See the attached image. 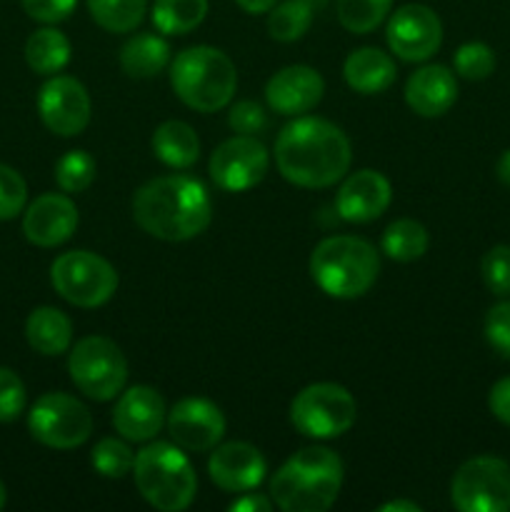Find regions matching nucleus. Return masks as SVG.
Returning a JSON list of instances; mask_svg holds the SVG:
<instances>
[{
    "label": "nucleus",
    "mask_w": 510,
    "mask_h": 512,
    "mask_svg": "<svg viewBox=\"0 0 510 512\" xmlns=\"http://www.w3.org/2000/svg\"><path fill=\"white\" fill-rule=\"evenodd\" d=\"M350 160L348 135L325 118L298 115L275 138V165L298 188H330L345 178Z\"/></svg>",
    "instance_id": "f257e3e1"
},
{
    "label": "nucleus",
    "mask_w": 510,
    "mask_h": 512,
    "mask_svg": "<svg viewBox=\"0 0 510 512\" xmlns=\"http://www.w3.org/2000/svg\"><path fill=\"white\" fill-rule=\"evenodd\" d=\"M133 218L153 238L183 243L208 230L213 200L198 178L160 175L135 193Z\"/></svg>",
    "instance_id": "f03ea898"
},
{
    "label": "nucleus",
    "mask_w": 510,
    "mask_h": 512,
    "mask_svg": "<svg viewBox=\"0 0 510 512\" xmlns=\"http://www.w3.org/2000/svg\"><path fill=\"white\" fill-rule=\"evenodd\" d=\"M343 488V460L310 445L290 455L270 480V500L285 512H325Z\"/></svg>",
    "instance_id": "7ed1b4c3"
},
{
    "label": "nucleus",
    "mask_w": 510,
    "mask_h": 512,
    "mask_svg": "<svg viewBox=\"0 0 510 512\" xmlns=\"http://www.w3.org/2000/svg\"><path fill=\"white\" fill-rule=\"evenodd\" d=\"M310 278L330 298L353 300L368 293L380 273V255L355 235H333L310 253Z\"/></svg>",
    "instance_id": "20e7f679"
},
{
    "label": "nucleus",
    "mask_w": 510,
    "mask_h": 512,
    "mask_svg": "<svg viewBox=\"0 0 510 512\" xmlns=\"http://www.w3.org/2000/svg\"><path fill=\"white\" fill-rule=\"evenodd\" d=\"M170 85L188 108L198 113H215L233 100L238 70L223 50L193 45L175 55L170 65Z\"/></svg>",
    "instance_id": "39448f33"
},
{
    "label": "nucleus",
    "mask_w": 510,
    "mask_h": 512,
    "mask_svg": "<svg viewBox=\"0 0 510 512\" xmlns=\"http://www.w3.org/2000/svg\"><path fill=\"white\" fill-rule=\"evenodd\" d=\"M135 488L148 505L163 512L190 508L198 493V475L180 445L150 443L135 455Z\"/></svg>",
    "instance_id": "423d86ee"
},
{
    "label": "nucleus",
    "mask_w": 510,
    "mask_h": 512,
    "mask_svg": "<svg viewBox=\"0 0 510 512\" xmlns=\"http://www.w3.org/2000/svg\"><path fill=\"white\" fill-rule=\"evenodd\" d=\"M68 373L80 393L98 403H108L123 393L128 383V360L110 338L88 335L70 350Z\"/></svg>",
    "instance_id": "0eeeda50"
},
{
    "label": "nucleus",
    "mask_w": 510,
    "mask_h": 512,
    "mask_svg": "<svg viewBox=\"0 0 510 512\" xmlns=\"http://www.w3.org/2000/svg\"><path fill=\"white\" fill-rule=\"evenodd\" d=\"M55 293L75 308H100L118 290V273L103 255L90 250H70L50 265Z\"/></svg>",
    "instance_id": "6e6552de"
},
{
    "label": "nucleus",
    "mask_w": 510,
    "mask_h": 512,
    "mask_svg": "<svg viewBox=\"0 0 510 512\" xmlns=\"http://www.w3.org/2000/svg\"><path fill=\"white\" fill-rule=\"evenodd\" d=\"M358 418L355 398L338 383H313L290 403V423L305 438L330 440L348 433Z\"/></svg>",
    "instance_id": "1a4fd4ad"
},
{
    "label": "nucleus",
    "mask_w": 510,
    "mask_h": 512,
    "mask_svg": "<svg viewBox=\"0 0 510 512\" xmlns=\"http://www.w3.org/2000/svg\"><path fill=\"white\" fill-rule=\"evenodd\" d=\"M450 500L460 512H508L510 465L495 455L465 460L453 475Z\"/></svg>",
    "instance_id": "9d476101"
},
{
    "label": "nucleus",
    "mask_w": 510,
    "mask_h": 512,
    "mask_svg": "<svg viewBox=\"0 0 510 512\" xmlns=\"http://www.w3.org/2000/svg\"><path fill=\"white\" fill-rule=\"evenodd\" d=\"M28 430L45 448L73 450L93 433V415L73 395L45 393L30 408Z\"/></svg>",
    "instance_id": "9b49d317"
},
{
    "label": "nucleus",
    "mask_w": 510,
    "mask_h": 512,
    "mask_svg": "<svg viewBox=\"0 0 510 512\" xmlns=\"http://www.w3.org/2000/svg\"><path fill=\"white\" fill-rule=\"evenodd\" d=\"M270 168V153L255 135H235L210 155V178L220 190L243 193L255 188Z\"/></svg>",
    "instance_id": "f8f14e48"
},
{
    "label": "nucleus",
    "mask_w": 510,
    "mask_h": 512,
    "mask_svg": "<svg viewBox=\"0 0 510 512\" xmlns=\"http://www.w3.org/2000/svg\"><path fill=\"white\" fill-rule=\"evenodd\" d=\"M390 50L405 63H425L443 43V23L438 13L423 3L400 5L385 28Z\"/></svg>",
    "instance_id": "ddd939ff"
},
{
    "label": "nucleus",
    "mask_w": 510,
    "mask_h": 512,
    "mask_svg": "<svg viewBox=\"0 0 510 512\" xmlns=\"http://www.w3.org/2000/svg\"><path fill=\"white\" fill-rule=\"evenodd\" d=\"M90 95L70 75H50L38 93V113L45 128L60 138L80 135L90 123Z\"/></svg>",
    "instance_id": "4468645a"
},
{
    "label": "nucleus",
    "mask_w": 510,
    "mask_h": 512,
    "mask_svg": "<svg viewBox=\"0 0 510 512\" xmlns=\"http://www.w3.org/2000/svg\"><path fill=\"white\" fill-rule=\"evenodd\" d=\"M168 433L188 453L213 450L225 435V415L205 398H183L168 410Z\"/></svg>",
    "instance_id": "2eb2a0df"
},
{
    "label": "nucleus",
    "mask_w": 510,
    "mask_h": 512,
    "mask_svg": "<svg viewBox=\"0 0 510 512\" xmlns=\"http://www.w3.org/2000/svg\"><path fill=\"white\" fill-rule=\"evenodd\" d=\"M168 410L163 395L150 385H133L120 393L113 410V428L130 443H148L163 428Z\"/></svg>",
    "instance_id": "dca6fc26"
},
{
    "label": "nucleus",
    "mask_w": 510,
    "mask_h": 512,
    "mask_svg": "<svg viewBox=\"0 0 510 512\" xmlns=\"http://www.w3.org/2000/svg\"><path fill=\"white\" fill-rule=\"evenodd\" d=\"M215 453L208 460V475L225 493H248L263 483L268 473L263 453L255 445L233 440V443L215 445Z\"/></svg>",
    "instance_id": "f3484780"
},
{
    "label": "nucleus",
    "mask_w": 510,
    "mask_h": 512,
    "mask_svg": "<svg viewBox=\"0 0 510 512\" xmlns=\"http://www.w3.org/2000/svg\"><path fill=\"white\" fill-rule=\"evenodd\" d=\"M80 215L73 200L63 193H45L28 205L23 215V233L38 248H55L73 238Z\"/></svg>",
    "instance_id": "a211bd4d"
},
{
    "label": "nucleus",
    "mask_w": 510,
    "mask_h": 512,
    "mask_svg": "<svg viewBox=\"0 0 510 512\" xmlns=\"http://www.w3.org/2000/svg\"><path fill=\"white\" fill-rule=\"evenodd\" d=\"M323 75L308 65H288L278 70L265 85V100L278 115L298 118L310 113L323 100Z\"/></svg>",
    "instance_id": "6ab92c4d"
},
{
    "label": "nucleus",
    "mask_w": 510,
    "mask_h": 512,
    "mask_svg": "<svg viewBox=\"0 0 510 512\" xmlns=\"http://www.w3.org/2000/svg\"><path fill=\"white\" fill-rule=\"evenodd\" d=\"M393 185L378 170H358L343 180L335 198V210L345 223H370L388 210Z\"/></svg>",
    "instance_id": "aec40b11"
},
{
    "label": "nucleus",
    "mask_w": 510,
    "mask_h": 512,
    "mask_svg": "<svg viewBox=\"0 0 510 512\" xmlns=\"http://www.w3.org/2000/svg\"><path fill=\"white\" fill-rule=\"evenodd\" d=\"M458 100V80L445 65H423L405 83V103L420 118H440Z\"/></svg>",
    "instance_id": "412c9836"
},
{
    "label": "nucleus",
    "mask_w": 510,
    "mask_h": 512,
    "mask_svg": "<svg viewBox=\"0 0 510 512\" xmlns=\"http://www.w3.org/2000/svg\"><path fill=\"white\" fill-rule=\"evenodd\" d=\"M343 78L355 93L378 95L398 78L395 60L380 48H358L345 58Z\"/></svg>",
    "instance_id": "4be33fe9"
},
{
    "label": "nucleus",
    "mask_w": 510,
    "mask_h": 512,
    "mask_svg": "<svg viewBox=\"0 0 510 512\" xmlns=\"http://www.w3.org/2000/svg\"><path fill=\"white\" fill-rule=\"evenodd\" d=\"M25 338L35 353L48 355V358L63 355L73 343V323L63 310L43 305V308H35L25 320Z\"/></svg>",
    "instance_id": "5701e85b"
},
{
    "label": "nucleus",
    "mask_w": 510,
    "mask_h": 512,
    "mask_svg": "<svg viewBox=\"0 0 510 512\" xmlns=\"http://www.w3.org/2000/svg\"><path fill=\"white\" fill-rule=\"evenodd\" d=\"M153 153L163 165L175 170H185L198 160L200 140L195 130L183 120H165L153 133Z\"/></svg>",
    "instance_id": "b1692460"
},
{
    "label": "nucleus",
    "mask_w": 510,
    "mask_h": 512,
    "mask_svg": "<svg viewBox=\"0 0 510 512\" xmlns=\"http://www.w3.org/2000/svg\"><path fill=\"white\" fill-rule=\"evenodd\" d=\"M170 63V45L168 40L155 33L133 35L128 43L120 48V68L128 78H153L163 73L165 65Z\"/></svg>",
    "instance_id": "393cba45"
},
{
    "label": "nucleus",
    "mask_w": 510,
    "mask_h": 512,
    "mask_svg": "<svg viewBox=\"0 0 510 512\" xmlns=\"http://www.w3.org/2000/svg\"><path fill=\"white\" fill-rule=\"evenodd\" d=\"M25 63L38 75H55L70 63V40L55 28H40L25 43Z\"/></svg>",
    "instance_id": "a878e982"
},
{
    "label": "nucleus",
    "mask_w": 510,
    "mask_h": 512,
    "mask_svg": "<svg viewBox=\"0 0 510 512\" xmlns=\"http://www.w3.org/2000/svg\"><path fill=\"white\" fill-rule=\"evenodd\" d=\"M430 238L428 230L423 223L413 218H400L385 228L383 240H380V248L388 255L390 260H398V263H413L420 260L428 250Z\"/></svg>",
    "instance_id": "bb28decb"
},
{
    "label": "nucleus",
    "mask_w": 510,
    "mask_h": 512,
    "mask_svg": "<svg viewBox=\"0 0 510 512\" xmlns=\"http://www.w3.org/2000/svg\"><path fill=\"white\" fill-rule=\"evenodd\" d=\"M208 15V0H155L150 18L165 35H185Z\"/></svg>",
    "instance_id": "cd10ccee"
},
{
    "label": "nucleus",
    "mask_w": 510,
    "mask_h": 512,
    "mask_svg": "<svg viewBox=\"0 0 510 512\" xmlns=\"http://www.w3.org/2000/svg\"><path fill=\"white\" fill-rule=\"evenodd\" d=\"M315 18V0H283L268 13V33L278 43H295L310 30Z\"/></svg>",
    "instance_id": "c85d7f7f"
},
{
    "label": "nucleus",
    "mask_w": 510,
    "mask_h": 512,
    "mask_svg": "<svg viewBox=\"0 0 510 512\" xmlns=\"http://www.w3.org/2000/svg\"><path fill=\"white\" fill-rule=\"evenodd\" d=\"M90 18L108 33H130L148 13V0H85Z\"/></svg>",
    "instance_id": "c756f323"
},
{
    "label": "nucleus",
    "mask_w": 510,
    "mask_h": 512,
    "mask_svg": "<svg viewBox=\"0 0 510 512\" xmlns=\"http://www.w3.org/2000/svg\"><path fill=\"white\" fill-rule=\"evenodd\" d=\"M393 10V0H335V13L348 33L368 35Z\"/></svg>",
    "instance_id": "7c9ffc66"
},
{
    "label": "nucleus",
    "mask_w": 510,
    "mask_h": 512,
    "mask_svg": "<svg viewBox=\"0 0 510 512\" xmlns=\"http://www.w3.org/2000/svg\"><path fill=\"white\" fill-rule=\"evenodd\" d=\"M90 463H93L95 473L103 475V478L120 480L128 473H133L135 465V453L128 443L118 438H103L95 443L93 455H90Z\"/></svg>",
    "instance_id": "2f4dec72"
},
{
    "label": "nucleus",
    "mask_w": 510,
    "mask_h": 512,
    "mask_svg": "<svg viewBox=\"0 0 510 512\" xmlns=\"http://www.w3.org/2000/svg\"><path fill=\"white\" fill-rule=\"evenodd\" d=\"M98 165L95 158L85 150H70L55 163V180L63 193H83L93 185Z\"/></svg>",
    "instance_id": "473e14b6"
},
{
    "label": "nucleus",
    "mask_w": 510,
    "mask_h": 512,
    "mask_svg": "<svg viewBox=\"0 0 510 512\" xmlns=\"http://www.w3.org/2000/svg\"><path fill=\"white\" fill-rule=\"evenodd\" d=\"M455 73L465 80H485L495 70V53L490 45L473 40L455 50Z\"/></svg>",
    "instance_id": "72a5a7b5"
},
{
    "label": "nucleus",
    "mask_w": 510,
    "mask_h": 512,
    "mask_svg": "<svg viewBox=\"0 0 510 512\" xmlns=\"http://www.w3.org/2000/svg\"><path fill=\"white\" fill-rule=\"evenodd\" d=\"M480 273H483L485 288L498 298H508L510 295V245H495L485 253L483 263H480Z\"/></svg>",
    "instance_id": "f704fd0d"
},
{
    "label": "nucleus",
    "mask_w": 510,
    "mask_h": 512,
    "mask_svg": "<svg viewBox=\"0 0 510 512\" xmlns=\"http://www.w3.org/2000/svg\"><path fill=\"white\" fill-rule=\"evenodd\" d=\"M28 200V185L23 175L10 165L0 163V220H13L23 213Z\"/></svg>",
    "instance_id": "c9c22d12"
},
{
    "label": "nucleus",
    "mask_w": 510,
    "mask_h": 512,
    "mask_svg": "<svg viewBox=\"0 0 510 512\" xmlns=\"http://www.w3.org/2000/svg\"><path fill=\"white\" fill-rule=\"evenodd\" d=\"M485 340L500 358L510 360V300L495 303L485 315Z\"/></svg>",
    "instance_id": "e433bc0d"
},
{
    "label": "nucleus",
    "mask_w": 510,
    "mask_h": 512,
    "mask_svg": "<svg viewBox=\"0 0 510 512\" xmlns=\"http://www.w3.org/2000/svg\"><path fill=\"white\" fill-rule=\"evenodd\" d=\"M25 410V385L10 368H0V423H13Z\"/></svg>",
    "instance_id": "4c0bfd02"
},
{
    "label": "nucleus",
    "mask_w": 510,
    "mask_h": 512,
    "mask_svg": "<svg viewBox=\"0 0 510 512\" xmlns=\"http://www.w3.org/2000/svg\"><path fill=\"white\" fill-rule=\"evenodd\" d=\"M228 125L238 135H255L263 133L265 125H268V115L253 100H238V103L230 108L228 113Z\"/></svg>",
    "instance_id": "58836bf2"
},
{
    "label": "nucleus",
    "mask_w": 510,
    "mask_h": 512,
    "mask_svg": "<svg viewBox=\"0 0 510 512\" xmlns=\"http://www.w3.org/2000/svg\"><path fill=\"white\" fill-rule=\"evenodd\" d=\"M20 3H23V10L33 20L45 25H55L60 20L70 18L78 0H20Z\"/></svg>",
    "instance_id": "ea45409f"
},
{
    "label": "nucleus",
    "mask_w": 510,
    "mask_h": 512,
    "mask_svg": "<svg viewBox=\"0 0 510 512\" xmlns=\"http://www.w3.org/2000/svg\"><path fill=\"white\" fill-rule=\"evenodd\" d=\"M488 408L490 413L495 415V420H500V423L510 428V375L508 378H500L498 383L490 388Z\"/></svg>",
    "instance_id": "a19ab883"
},
{
    "label": "nucleus",
    "mask_w": 510,
    "mask_h": 512,
    "mask_svg": "<svg viewBox=\"0 0 510 512\" xmlns=\"http://www.w3.org/2000/svg\"><path fill=\"white\" fill-rule=\"evenodd\" d=\"M270 508H273V503H270L265 495L260 493H243V498L233 500L230 503V512H270Z\"/></svg>",
    "instance_id": "79ce46f5"
},
{
    "label": "nucleus",
    "mask_w": 510,
    "mask_h": 512,
    "mask_svg": "<svg viewBox=\"0 0 510 512\" xmlns=\"http://www.w3.org/2000/svg\"><path fill=\"white\" fill-rule=\"evenodd\" d=\"M235 3H238L240 8L245 10V13L260 15V13H270V10H273V5L278 3V0H235Z\"/></svg>",
    "instance_id": "37998d69"
},
{
    "label": "nucleus",
    "mask_w": 510,
    "mask_h": 512,
    "mask_svg": "<svg viewBox=\"0 0 510 512\" xmlns=\"http://www.w3.org/2000/svg\"><path fill=\"white\" fill-rule=\"evenodd\" d=\"M418 503H413V500H390V503H383L378 508V512H420Z\"/></svg>",
    "instance_id": "c03bdc74"
},
{
    "label": "nucleus",
    "mask_w": 510,
    "mask_h": 512,
    "mask_svg": "<svg viewBox=\"0 0 510 512\" xmlns=\"http://www.w3.org/2000/svg\"><path fill=\"white\" fill-rule=\"evenodd\" d=\"M495 175H498L500 183L508 185V188H510V148L505 150V153L498 158V165H495Z\"/></svg>",
    "instance_id": "a18cd8bd"
},
{
    "label": "nucleus",
    "mask_w": 510,
    "mask_h": 512,
    "mask_svg": "<svg viewBox=\"0 0 510 512\" xmlns=\"http://www.w3.org/2000/svg\"><path fill=\"white\" fill-rule=\"evenodd\" d=\"M5 500H8V493H5V485H3V480H0V510H3Z\"/></svg>",
    "instance_id": "49530a36"
}]
</instances>
